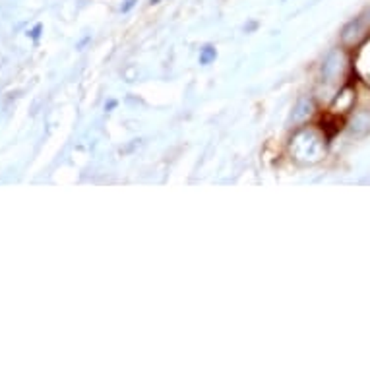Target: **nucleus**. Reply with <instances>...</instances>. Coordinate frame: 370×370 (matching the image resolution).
Masks as SVG:
<instances>
[{
  "instance_id": "1",
  "label": "nucleus",
  "mask_w": 370,
  "mask_h": 370,
  "mask_svg": "<svg viewBox=\"0 0 370 370\" xmlns=\"http://www.w3.org/2000/svg\"><path fill=\"white\" fill-rule=\"evenodd\" d=\"M357 70L370 84V41L360 47L359 55H357Z\"/></svg>"
},
{
  "instance_id": "3",
  "label": "nucleus",
  "mask_w": 370,
  "mask_h": 370,
  "mask_svg": "<svg viewBox=\"0 0 370 370\" xmlns=\"http://www.w3.org/2000/svg\"><path fill=\"white\" fill-rule=\"evenodd\" d=\"M339 62H341V56H339L338 53H332V55L327 56V60L324 62V68H322V74H324V78L334 76V72L339 68Z\"/></svg>"
},
{
  "instance_id": "2",
  "label": "nucleus",
  "mask_w": 370,
  "mask_h": 370,
  "mask_svg": "<svg viewBox=\"0 0 370 370\" xmlns=\"http://www.w3.org/2000/svg\"><path fill=\"white\" fill-rule=\"evenodd\" d=\"M310 113H312V101L306 97L301 99L293 111V120L294 122H301V120H305Z\"/></svg>"
},
{
  "instance_id": "4",
  "label": "nucleus",
  "mask_w": 370,
  "mask_h": 370,
  "mask_svg": "<svg viewBox=\"0 0 370 370\" xmlns=\"http://www.w3.org/2000/svg\"><path fill=\"white\" fill-rule=\"evenodd\" d=\"M369 20H370V10H369Z\"/></svg>"
}]
</instances>
